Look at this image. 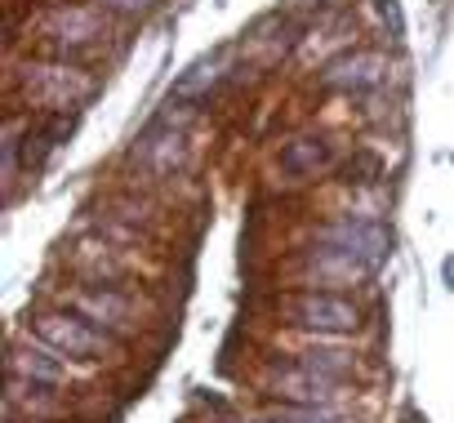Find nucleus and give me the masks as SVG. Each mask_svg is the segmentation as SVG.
<instances>
[{
  "label": "nucleus",
  "mask_w": 454,
  "mask_h": 423,
  "mask_svg": "<svg viewBox=\"0 0 454 423\" xmlns=\"http://www.w3.org/2000/svg\"><path fill=\"white\" fill-rule=\"evenodd\" d=\"M374 178H383V161H379L374 152H356V156L343 165V183H352V187H365V183H374Z\"/></svg>",
  "instance_id": "14"
},
{
  "label": "nucleus",
  "mask_w": 454,
  "mask_h": 423,
  "mask_svg": "<svg viewBox=\"0 0 454 423\" xmlns=\"http://www.w3.org/2000/svg\"><path fill=\"white\" fill-rule=\"evenodd\" d=\"M72 312L90 317V321L103 325V330H121V325L134 317V299L121 294V290L107 286V281H94V286H85V290L72 294Z\"/></svg>",
  "instance_id": "8"
},
{
  "label": "nucleus",
  "mask_w": 454,
  "mask_h": 423,
  "mask_svg": "<svg viewBox=\"0 0 454 423\" xmlns=\"http://www.w3.org/2000/svg\"><path fill=\"white\" fill-rule=\"evenodd\" d=\"M299 356H303L308 365L334 374V379H348V374L356 370V356H348V352H330V348H312V352H299Z\"/></svg>",
  "instance_id": "13"
},
{
  "label": "nucleus",
  "mask_w": 454,
  "mask_h": 423,
  "mask_svg": "<svg viewBox=\"0 0 454 423\" xmlns=\"http://www.w3.org/2000/svg\"><path fill=\"white\" fill-rule=\"evenodd\" d=\"M277 165H281L286 178H317V174H325L334 165V147L321 134H299V138H290L281 147V161Z\"/></svg>",
  "instance_id": "10"
},
{
  "label": "nucleus",
  "mask_w": 454,
  "mask_h": 423,
  "mask_svg": "<svg viewBox=\"0 0 454 423\" xmlns=\"http://www.w3.org/2000/svg\"><path fill=\"white\" fill-rule=\"evenodd\" d=\"M281 312H286V321H290L294 330H308V334H317V339L356 334L361 321H365V312H361L356 299H348V294H339V290H317V286H308V290H299V294H286V299H281Z\"/></svg>",
  "instance_id": "1"
},
{
  "label": "nucleus",
  "mask_w": 454,
  "mask_h": 423,
  "mask_svg": "<svg viewBox=\"0 0 454 423\" xmlns=\"http://www.w3.org/2000/svg\"><path fill=\"white\" fill-rule=\"evenodd\" d=\"M445 281L454 286V259H445Z\"/></svg>",
  "instance_id": "17"
},
{
  "label": "nucleus",
  "mask_w": 454,
  "mask_h": 423,
  "mask_svg": "<svg viewBox=\"0 0 454 423\" xmlns=\"http://www.w3.org/2000/svg\"><path fill=\"white\" fill-rule=\"evenodd\" d=\"M383 72H387V63H383V54H370V50H356V54H343V59H334L325 72H321V90H330V94H370V90H379L383 85Z\"/></svg>",
  "instance_id": "7"
},
{
  "label": "nucleus",
  "mask_w": 454,
  "mask_h": 423,
  "mask_svg": "<svg viewBox=\"0 0 454 423\" xmlns=\"http://www.w3.org/2000/svg\"><path fill=\"white\" fill-rule=\"evenodd\" d=\"M317 241L356 255L370 272H379L392 259V232H387V223H379L370 215H339V219H330V223L317 228Z\"/></svg>",
  "instance_id": "5"
},
{
  "label": "nucleus",
  "mask_w": 454,
  "mask_h": 423,
  "mask_svg": "<svg viewBox=\"0 0 454 423\" xmlns=\"http://www.w3.org/2000/svg\"><path fill=\"white\" fill-rule=\"evenodd\" d=\"M94 5L103 14H116V19H143V14H152L160 5V0H94Z\"/></svg>",
  "instance_id": "15"
},
{
  "label": "nucleus",
  "mask_w": 454,
  "mask_h": 423,
  "mask_svg": "<svg viewBox=\"0 0 454 423\" xmlns=\"http://www.w3.org/2000/svg\"><path fill=\"white\" fill-rule=\"evenodd\" d=\"M23 85H27V98L45 103L50 112H76L81 103H90L98 94V81L72 63H32Z\"/></svg>",
  "instance_id": "3"
},
{
  "label": "nucleus",
  "mask_w": 454,
  "mask_h": 423,
  "mask_svg": "<svg viewBox=\"0 0 454 423\" xmlns=\"http://www.w3.org/2000/svg\"><path fill=\"white\" fill-rule=\"evenodd\" d=\"M272 423H281V419H272Z\"/></svg>",
  "instance_id": "18"
},
{
  "label": "nucleus",
  "mask_w": 454,
  "mask_h": 423,
  "mask_svg": "<svg viewBox=\"0 0 454 423\" xmlns=\"http://www.w3.org/2000/svg\"><path fill=\"white\" fill-rule=\"evenodd\" d=\"M32 334L45 343V348H54L59 356H72V361H103V356H112L116 352V334L112 330H103V325H94L90 317H81V312H63V308H54V312H36L32 321Z\"/></svg>",
  "instance_id": "2"
},
{
  "label": "nucleus",
  "mask_w": 454,
  "mask_h": 423,
  "mask_svg": "<svg viewBox=\"0 0 454 423\" xmlns=\"http://www.w3.org/2000/svg\"><path fill=\"white\" fill-rule=\"evenodd\" d=\"M10 374H23V379H32V383H45V388H67V365H63V356L54 352V348H45L41 339L36 343H19V348H10Z\"/></svg>",
  "instance_id": "9"
},
{
  "label": "nucleus",
  "mask_w": 454,
  "mask_h": 423,
  "mask_svg": "<svg viewBox=\"0 0 454 423\" xmlns=\"http://www.w3.org/2000/svg\"><path fill=\"white\" fill-rule=\"evenodd\" d=\"M401 423H427V419H423L419 410H405V419H401Z\"/></svg>",
  "instance_id": "16"
},
{
  "label": "nucleus",
  "mask_w": 454,
  "mask_h": 423,
  "mask_svg": "<svg viewBox=\"0 0 454 423\" xmlns=\"http://www.w3.org/2000/svg\"><path fill=\"white\" fill-rule=\"evenodd\" d=\"M268 388L281 396V405H334L348 379H334L294 356V361H268Z\"/></svg>",
  "instance_id": "4"
},
{
  "label": "nucleus",
  "mask_w": 454,
  "mask_h": 423,
  "mask_svg": "<svg viewBox=\"0 0 454 423\" xmlns=\"http://www.w3.org/2000/svg\"><path fill=\"white\" fill-rule=\"evenodd\" d=\"M299 272H303L317 290H343V286H361V281L374 277L356 255H348V250H339V246H325V241H317L312 250H303Z\"/></svg>",
  "instance_id": "6"
},
{
  "label": "nucleus",
  "mask_w": 454,
  "mask_h": 423,
  "mask_svg": "<svg viewBox=\"0 0 454 423\" xmlns=\"http://www.w3.org/2000/svg\"><path fill=\"white\" fill-rule=\"evenodd\" d=\"M227 72V50H214L205 59H196L174 85H169V103H196V98H209V90L223 81Z\"/></svg>",
  "instance_id": "12"
},
{
  "label": "nucleus",
  "mask_w": 454,
  "mask_h": 423,
  "mask_svg": "<svg viewBox=\"0 0 454 423\" xmlns=\"http://www.w3.org/2000/svg\"><path fill=\"white\" fill-rule=\"evenodd\" d=\"M50 36L59 45H90L94 36H103V10L94 5V0L90 5H63L50 19Z\"/></svg>",
  "instance_id": "11"
}]
</instances>
